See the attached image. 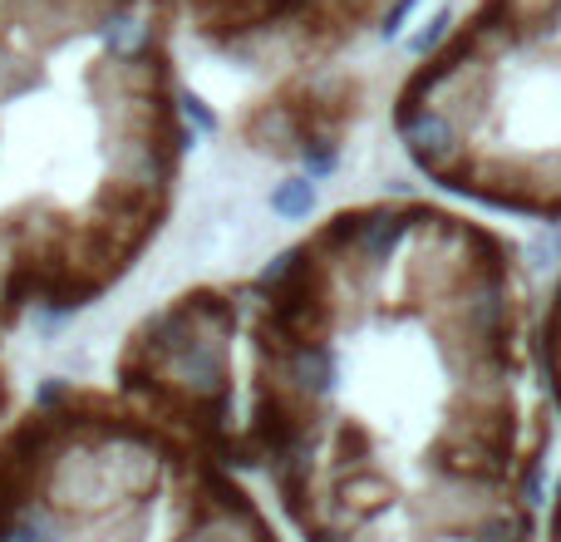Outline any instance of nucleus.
I'll use <instances>...</instances> for the list:
<instances>
[{"label": "nucleus", "instance_id": "6", "mask_svg": "<svg viewBox=\"0 0 561 542\" xmlns=\"http://www.w3.org/2000/svg\"><path fill=\"white\" fill-rule=\"evenodd\" d=\"M173 118L187 128H197V134H217V114L193 94V89H173Z\"/></svg>", "mask_w": 561, "mask_h": 542}, {"label": "nucleus", "instance_id": "5", "mask_svg": "<svg viewBox=\"0 0 561 542\" xmlns=\"http://www.w3.org/2000/svg\"><path fill=\"white\" fill-rule=\"evenodd\" d=\"M266 207H272L276 223H300V217L316 213V183H310L306 173L280 178V183L272 188V197H266Z\"/></svg>", "mask_w": 561, "mask_h": 542}, {"label": "nucleus", "instance_id": "2", "mask_svg": "<svg viewBox=\"0 0 561 542\" xmlns=\"http://www.w3.org/2000/svg\"><path fill=\"white\" fill-rule=\"evenodd\" d=\"M394 134L444 193L561 223V0H478L419 55Z\"/></svg>", "mask_w": 561, "mask_h": 542}, {"label": "nucleus", "instance_id": "1", "mask_svg": "<svg viewBox=\"0 0 561 542\" xmlns=\"http://www.w3.org/2000/svg\"><path fill=\"white\" fill-rule=\"evenodd\" d=\"M252 444L300 542H542L552 389L523 247L385 197L256 276Z\"/></svg>", "mask_w": 561, "mask_h": 542}, {"label": "nucleus", "instance_id": "3", "mask_svg": "<svg viewBox=\"0 0 561 542\" xmlns=\"http://www.w3.org/2000/svg\"><path fill=\"white\" fill-rule=\"evenodd\" d=\"M75 518L49 508L39 494L0 498V542H75Z\"/></svg>", "mask_w": 561, "mask_h": 542}, {"label": "nucleus", "instance_id": "8", "mask_svg": "<svg viewBox=\"0 0 561 542\" xmlns=\"http://www.w3.org/2000/svg\"><path fill=\"white\" fill-rule=\"evenodd\" d=\"M419 0H394V5L385 10V20H379V35H399V25L409 20V10H414Z\"/></svg>", "mask_w": 561, "mask_h": 542}, {"label": "nucleus", "instance_id": "4", "mask_svg": "<svg viewBox=\"0 0 561 542\" xmlns=\"http://www.w3.org/2000/svg\"><path fill=\"white\" fill-rule=\"evenodd\" d=\"M542 365H547V389H552V409L561 415V276L552 286V296L542 301ZM542 542H561V488L547 508Z\"/></svg>", "mask_w": 561, "mask_h": 542}, {"label": "nucleus", "instance_id": "7", "mask_svg": "<svg viewBox=\"0 0 561 542\" xmlns=\"http://www.w3.org/2000/svg\"><path fill=\"white\" fill-rule=\"evenodd\" d=\"M65 399H69V380H45V385L35 389V409H39V415H55Z\"/></svg>", "mask_w": 561, "mask_h": 542}]
</instances>
